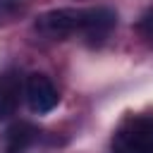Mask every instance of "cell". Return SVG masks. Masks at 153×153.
Segmentation results:
<instances>
[{"label":"cell","instance_id":"6da1fadb","mask_svg":"<svg viewBox=\"0 0 153 153\" xmlns=\"http://www.w3.org/2000/svg\"><path fill=\"white\" fill-rule=\"evenodd\" d=\"M112 153H153V117H127L112 136Z\"/></svg>","mask_w":153,"mask_h":153},{"label":"cell","instance_id":"277c9868","mask_svg":"<svg viewBox=\"0 0 153 153\" xmlns=\"http://www.w3.org/2000/svg\"><path fill=\"white\" fill-rule=\"evenodd\" d=\"M115 24H117V14L110 7H88L84 10L81 36H86L91 43H103L115 29Z\"/></svg>","mask_w":153,"mask_h":153},{"label":"cell","instance_id":"8992f818","mask_svg":"<svg viewBox=\"0 0 153 153\" xmlns=\"http://www.w3.org/2000/svg\"><path fill=\"white\" fill-rule=\"evenodd\" d=\"M36 127L26 124V122H19L14 124L10 131H7V139H5V153H24L26 146L36 139Z\"/></svg>","mask_w":153,"mask_h":153},{"label":"cell","instance_id":"5b68a950","mask_svg":"<svg viewBox=\"0 0 153 153\" xmlns=\"http://www.w3.org/2000/svg\"><path fill=\"white\" fill-rule=\"evenodd\" d=\"M22 96V79L17 72H2L0 74V120H7L14 115Z\"/></svg>","mask_w":153,"mask_h":153},{"label":"cell","instance_id":"7a4b0ae2","mask_svg":"<svg viewBox=\"0 0 153 153\" xmlns=\"http://www.w3.org/2000/svg\"><path fill=\"white\" fill-rule=\"evenodd\" d=\"M81 24H84V10L60 7V10L43 12L33 26L41 36L53 38V41H62V38H69L74 33H81Z\"/></svg>","mask_w":153,"mask_h":153},{"label":"cell","instance_id":"ba28073f","mask_svg":"<svg viewBox=\"0 0 153 153\" xmlns=\"http://www.w3.org/2000/svg\"><path fill=\"white\" fill-rule=\"evenodd\" d=\"M22 12V0H0V22Z\"/></svg>","mask_w":153,"mask_h":153},{"label":"cell","instance_id":"52a82bcc","mask_svg":"<svg viewBox=\"0 0 153 153\" xmlns=\"http://www.w3.org/2000/svg\"><path fill=\"white\" fill-rule=\"evenodd\" d=\"M136 29H139L141 38H143L146 43H151V45H153V7H148V10L141 14V19H139Z\"/></svg>","mask_w":153,"mask_h":153},{"label":"cell","instance_id":"3957f363","mask_svg":"<svg viewBox=\"0 0 153 153\" xmlns=\"http://www.w3.org/2000/svg\"><path fill=\"white\" fill-rule=\"evenodd\" d=\"M24 96H26L29 108L38 115L50 112L60 100V93H57L55 84L45 74H29L26 81H24Z\"/></svg>","mask_w":153,"mask_h":153}]
</instances>
